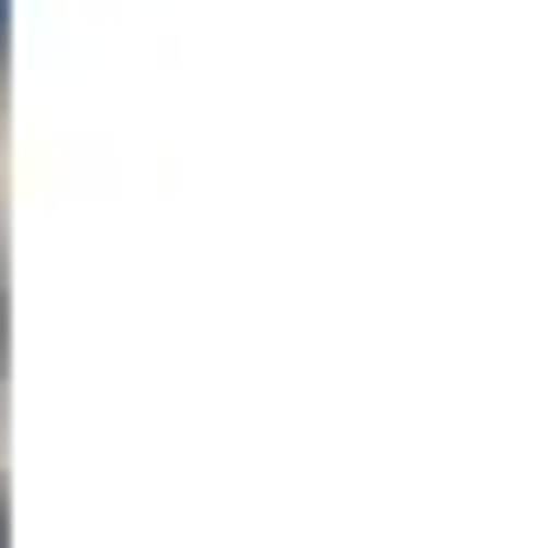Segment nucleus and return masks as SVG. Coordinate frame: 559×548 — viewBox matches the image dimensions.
<instances>
[{
	"label": "nucleus",
	"mask_w": 559,
	"mask_h": 548,
	"mask_svg": "<svg viewBox=\"0 0 559 548\" xmlns=\"http://www.w3.org/2000/svg\"><path fill=\"white\" fill-rule=\"evenodd\" d=\"M0 34H12V0H0Z\"/></svg>",
	"instance_id": "f257e3e1"
},
{
	"label": "nucleus",
	"mask_w": 559,
	"mask_h": 548,
	"mask_svg": "<svg viewBox=\"0 0 559 548\" xmlns=\"http://www.w3.org/2000/svg\"><path fill=\"white\" fill-rule=\"evenodd\" d=\"M0 548H12V526H0Z\"/></svg>",
	"instance_id": "f03ea898"
}]
</instances>
